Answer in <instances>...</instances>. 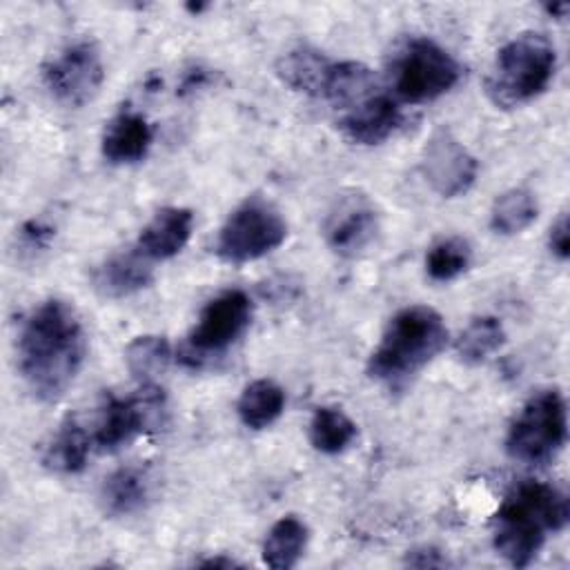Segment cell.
Segmentation results:
<instances>
[{"label":"cell","instance_id":"ffe728a7","mask_svg":"<svg viewBox=\"0 0 570 570\" xmlns=\"http://www.w3.org/2000/svg\"><path fill=\"white\" fill-rule=\"evenodd\" d=\"M89 452H91V436L78 421L67 419L58 428L49 445L45 448L42 461L53 472L76 474L87 465Z\"/></svg>","mask_w":570,"mask_h":570},{"label":"cell","instance_id":"cb8c5ba5","mask_svg":"<svg viewBox=\"0 0 570 570\" xmlns=\"http://www.w3.org/2000/svg\"><path fill=\"white\" fill-rule=\"evenodd\" d=\"M374 73L363 62L341 60L332 67L323 98L347 109L374 94Z\"/></svg>","mask_w":570,"mask_h":570},{"label":"cell","instance_id":"3957f363","mask_svg":"<svg viewBox=\"0 0 570 570\" xmlns=\"http://www.w3.org/2000/svg\"><path fill=\"white\" fill-rule=\"evenodd\" d=\"M448 343L443 316L428 305H410L396 312L379 345L367 358V374L387 385L401 387L419 374Z\"/></svg>","mask_w":570,"mask_h":570},{"label":"cell","instance_id":"7402d4cb","mask_svg":"<svg viewBox=\"0 0 570 570\" xmlns=\"http://www.w3.org/2000/svg\"><path fill=\"white\" fill-rule=\"evenodd\" d=\"M171 361V347L165 336L145 334L136 336L125 347V363L129 374L142 385H154L158 376H163Z\"/></svg>","mask_w":570,"mask_h":570},{"label":"cell","instance_id":"603a6c76","mask_svg":"<svg viewBox=\"0 0 570 570\" xmlns=\"http://www.w3.org/2000/svg\"><path fill=\"white\" fill-rule=\"evenodd\" d=\"M505 343L503 323L497 316H476L456 338V356L468 365H479Z\"/></svg>","mask_w":570,"mask_h":570},{"label":"cell","instance_id":"7c38bea8","mask_svg":"<svg viewBox=\"0 0 570 570\" xmlns=\"http://www.w3.org/2000/svg\"><path fill=\"white\" fill-rule=\"evenodd\" d=\"M379 232V214L374 203L356 191H343L334 198L323 223V236L338 256H356L370 247Z\"/></svg>","mask_w":570,"mask_h":570},{"label":"cell","instance_id":"5bb4252c","mask_svg":"<svg viewBox=\"0 0 570 570\" xmlns=\"http://www.w3.org/2000/svg\"><path fill=\"white\" fill-rule=\"evenodd\" d=\"M194 214L187 207H163L140 229L136 249L147 261H167L176 256L189 240Z\"/></svg>","mask_w":570,"mask_h":570},{"label":"cell","instance_id":"4dcf8cb0","mask_svg":"<svg viewBox=\"0 0 570 570\" xmlns=\"http://www.w3.org/2000/svg\"><path fill=\"white\" fill-rule=\"evenodd\" d=\"M198 566H205V568H234L238 563L234 559H227V557H212V559L200 561Z\"/></svg>","mask_w":570,"mask_h":570},{"label":"cell","instance_id":"8992f818","mask_svg":"<svg viewBox=\"0 0 570 570\" xmlns=\"http://www.w3.org/2000/svg\"><path fill=\"white\" fill-rule=\"evenodd\" d=\"M394 94L412 105L430 102L450 91L461 67L439 42L430 38H410L392 62Z\"/></svg>","mask_w":570,"mask_h":570},{"label":"cell","instance_id":"30bf717a","mask_svg":"<svg viewBox=\"0 0 570 570\" xmlns=\"http://www.w3.org/2000/svg\"><path fill=\"white\" fill-rule=\"evenodd\" d=\"M163 390L158 385H142L134 396H109L96 423L94 443L102 452H114L134 441L163 412Z\"/></svg>","mask_w":570,"mask_h":570},{"label":"cell","instance_id":"6da1fadb","mask_svg":"<svg viewBox=\"0 0 570 570\" xmlns=\"http://www.w3.org/2000/svg\"><path fill=\"white\" fill-rule=\"evenodd\" d=\"M85 354V330L67 301L47 298L24 318L18 334V370L38 401L62 399L73 385Z\"/></svg>","mask_w":570,"mask_h":570},{"label":"cell","instance_id":"4316f807","mask_svg":"<svg viewBox=\"0 0 570 570\" xmlns=\"http://www.w3.org/2000/svg\"><path fill=\"white\" fill-rule=\"evenodd\" d=\"M472 261V249L465 238L450 236L434 243L425 256V272L436 283H448L461 276Z\"/></svg>","mask_w":570,"mask_h":570},{"label":"cell","instance_id":"d4e9b609","mask_svg":"<svg viewBox=\"0 0 570 570\" xmlns=\"http://www.w3.org/2000/svg\"><path fill=\"white\" fill-rule=\"evenodd\" d=\"M356 436V423L338 407H316L309 421V443L323 454H338Z\"/></svg>","mask_w":570,"mask_h":570},{"label":"cell","instance_id":"4fadbf2b","mask_svg":"<svg viewBox=\"0 0 570 570\" xmlns=\"http://www.w3.org/2000/svg\"><path fill=\"white\" fill-rule=\"evenodd\" d=\"M401 107L387 94H370L347 107L338 120L343 136L356 145H379L401 125Z\"/></svg>","mask_w":570,"mask_h":570},{"label":"cell","instance_id":"9a60e30c","mask_svg":"<svg viewBox=\"0 0 570 570\" xmlns=\"http://www.w3.org/2000/svg\"><path fill=\"white\" fill-rule=\"evenodd\" d=\"M151 140L154 129L142 114L120 111L107 122L100 138V151L114 165H129L147 156Z\"/></svg>","mask_w":570,"mask_h":570},{"label":"cell","instance_id":"ba28073f","mask_svg":"<svg viewBox=\"0 0 570 570\" xmlns=\"http://www.w3.org/2000/svg\"><path fill=\"white\" fill-rule=\"evenodd\" d=\"M252 309V298L243 289H227L214 296L183 345L185 363L200 365L212 356L225 354L247 332Z\"/></svg>","mask_w":570,"mask_h":570},{"label":"cell","instance_id":"277c9868","mask_svg":"<svg viewBox=\"0 0 570 570\" xmlns=\"http://www.w3.org/2000/svg\"><path fill=\"white\" fill-rule=\"evenodd\" d=\"M554 69V45L543 33H519L497 51L485 76V94L501 109L519 107L548 89Z\"/></svg>","mask_w":570,"mask_h":570},{"label":"cell","instance_id":"7a4b0ae2","mask_svg":"<svg viewBox=\"0 0 570 570\" xmlns=\"http://www.w3.org/2000/svg\"><path fill=\"white\" fill-rule=\"evenodd\" d=\"M570 510L566 494L543 481L514 485L494 514V548L514 568L534 561L548 532H561Z\"/></svg>","mask_w":570,"mask_h":570},{"label":"cell","instance_id":"ac0fdd59","mask_svg":"<svg viewBox=\"0 0 570 570\" xmlns=\"http://www.w3.org/2000/svg\"><path fill=\"white\" fill-rule=\"evenodd\" d=\"M149 499V474L138 465L114 470L100 488V503L111 517L138 512Z\"/></svg>","mask_w":570,"mask_h":570},{"label":"cell","instance_id":"484cf974","mask_svg":"<svg viewBox=\"0 0 570 570\" xmlns=\"http://www.w3.org/2000/svg\"><path fill=\"white\" fill-rule=\"evenodd\" d=\"M537 218V200L530 189L512 187L497 196L490 209V227L501 236L523 232Z\"/></svg>","mask_w":570,"mask_h":570},{"label":"cell","instance_id":"f1b7e54d","mask_svg":"<svg viewBox=\"0 0 570 570\" xmlns=\"http://www.w3.org/2000/svg\"><path fill=\"white\" fill-rule=\"evenodd\" d=\"M53 229L49 225H45L42 220H29L22 225L20 229V238H22V245L27 249H40L49 243Z\"/></svg>","mask_w":570,"mask_h":570},{"label":"cell","instance_id":"d6986e66","mask_svg":"<svg viewBox=\"0 0 570 570\" xmlns=\"http://www.w3.org/2000/svg\"><path fill=\"white\" fill-rule=\"evenodd\" d=\"M285 407V392L272 379H256L245 385L238 396L236 412L245 428L265 430L269 428Z\"/></svg>","mask_w":570,"mask_h":570},{"label":"cell","instance_id":"8fae6325","mask_svg":"<svg viewBox=\"0 0 570 570\" xmlns=\"http://www.w3.org/2000/svg\"><path fill=\"white\" fill-rule=\"evenodd\" d=\"M421 169L430 187L443 198L465 194L476 180V158L448 129H436L423 147Z\"/></svg>","mask_w":570,"mask_h":570},{"label":"cell","instance_id":"1f68e13d","mask_svg":"<svg viewBox=\"0 0 570 570\" xmlns=\"http://www.w3.org/2000/svg\"><path fill=\"white\" fill-rule=\"evenodd\" d=\"M546 11L552 13L554 18H563L568 11V2H557V4H546Z\"/></svg>","mask_w":570,"mask_h":570},{"label":"cell","instance_id":"5b68a950","mask_svg":"<svg viewBox=\"0 0 570 570\" xmlns=\"http://www.w3.org/2000/svg\"><path fill=\"white\" fill-rule=\"evenodd\" d=\"M568 436L566 401L554 387L532 394L508 428L505 452L521 463L541 465L552 461Z\"/></svg>","mask_w":570,"mask_h":570},{"label":"cell","instance_id":"44dd1931","mask_svg":"<svg viewBox=\"0 0 570 570\" xmlns=\"http://www.w3.org/2000/svg\"><path fill=\"white\" fill-rule=\"evenodd\" d=\"M307 546V525L294 517H281L263 541V561L274 570L294 568Z\"/></svg>","mask_w":570,"mask_h":570},{"label":"cell","instance_id":"83f0119b","mask_svg":"<svg viewBox=\"0 0 570 570\" xmlns=\"http://www.w3.org/2000/svg\"><path fill=\"white\" fill-rule=\"evenodd\" d=\"M548 247L550 252L559 258V261H566L568 254H570V232H568V216L561 214L552 227H550V234H548Z\"/></svg>","mask_w":570,"mask_h":570},{"label":"cell","instance_id":"2e32d148","mask_svg":"<svg viewBox=\"0 0 570 570\" xmlns=\"http://www.w3.org/2000/svg\"><path fill=\"white\" fill-rule=\"evenodd\" d=\"M154 278L149 261L138 252H118L105 258L94 272L96 289L107 298H125L145 289Z\"/></svg>","mask_w":570,"mask_h":570},{"label":"cell","instance_id":"52a82bcc","mask_svg":"<svg viewBox=\"0 0 570 570\" xmlns=\"http://www.w3.org/2000/svg\"><path fill=\"white\" fill-rule=\"evenodd\" d=\"M287 238V223L267 200L254 196L240 203L223 223L216 254L232 265H243L274 252Z\"/></svg>","mask_w":570,"mask_h":570},{"label":"cell","instance_id":"9c48e42d","mask_svg":"<svg viewBox=\"0 0 570 570\" xmlns=\"http://www.w3.org/2000/svg\"><path fill=\"white\" fill-rule=\"evenodd\" d=\"M42 78L58 102L67 107L87 105L100 91L105 80L98 47L89 40L67 45L42 67Z\"/></svg>","mask_w":570,"mask_h":570},{"label":"cell","instance_id":"f546056e","mask_svg":"<svg viewBox=\"0 0 570 570\" xmlns=\"http://www.w3.org/2000/svg\"><path fill=\"white\" fill-rule=\"evenodd\" d=\"M405 563H410L414 568H443V566H448V559L436 548L423 546V548L410 550Z\"/></svg>","mask_w":570,"mask_h":570},{"label":"cell","instance_id":"e0dca14e","mask_svg":"<svg viewBox=\"0 0 570 570\" xmlns=\"http://www.w3.org/2000/svg\"><path fill=\"white\" fill-rule=\"evenodd\" d=\"M332 67H334V60H330L323 51L307 45H298L287 49L278 58L276 73L287 87L323 98Z\"/></svg>","mask_w":570,"mask_h":570}]
</instances>
